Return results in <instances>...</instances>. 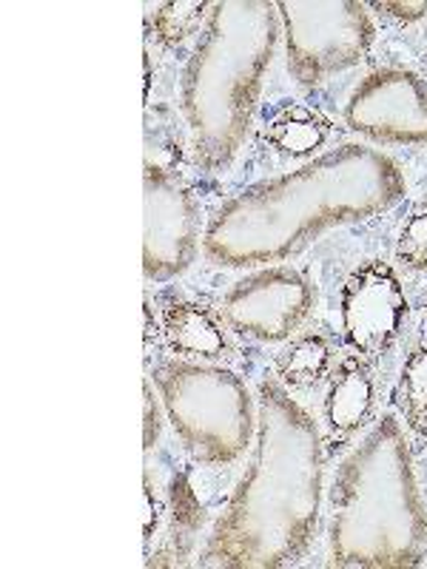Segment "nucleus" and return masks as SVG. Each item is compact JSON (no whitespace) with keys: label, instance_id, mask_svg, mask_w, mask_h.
<instances>
[{"label":"nucleus","instance_id":"5","mask_svg":"<svg viewBox=\"0 0 427 569\" xmlns=\"http://www.w3.org/2000/svg\"><path fill=\"white\" fill-rule=\"evenodd\" d=\"M162 408L182 447L202 465H231L254 433V399L242 379L211 365L166 362L155 370Z\"/></svg>","mask_w":427,"mask_h":569},{"label":"nucleus","instance_id":"19","mask_svg":"<svg viewBox=\"0 0 427 569\" xmlns=\"http://www.w3.org/2000/svg\"><path fill=\"white\" fill-rule=\"evenodd\" d=\"M374 9L396 20H405V23H414V20L427 14V0H416V3H374Z\"/></svg>","mask_w":427,"mask_h":569},{"label":"nucleus","instance_id":"6","mask_svg":"<svg viewBox=\"0 0 427 569\" xmlns=\"http://www.w3.org/2000/svg\"><path fill=\"white\" fill-rule=\"evenodd\" d=\"M277 12L288 69L302 86H319L359 66L374 46L376 29L356 0H285Z\"/></svg>","mask_w":427,"mask_h":569},{"label":"nucleus","instance_id":"8","mask_svg":"<svg viewBox=\"0 0 427 569\" xmlns=\"http://www.w3.org/2000/svg\"><path fill=\"white\" fill-rule=\"evenodd\" d=\"M314 284L294 268H266L228 291L222 317L234 333L257 342H282L314 308Z\"/></svg>","mask_w":427,"mask_h":569},{"label":"nucleus","instance_id":"21","mask_svg":"<svg viewBox=\"0 0 427 569\" xmlns=\"http://www.w3.org/2000/svg\"><path fill=\"white\" fill-rule=\"evenodd\" d=\"M421 342H425L427 348V311H425V319H421Z\"/></svg>","mask_w":427,"mask_h":569},{"label":"nucleus","instance_id":"12","mask_svg":"<svg viewBox=\"0 0 427 569\" xmlns=\"http://www.w3.org/2000/svg\"><path fill=\"white\" fill-rule=\"evenodd\" d=\"M162 337L171 353L220 359L226 353L222 322L208 311L206 305L175 302L162 313Z\"/></svg>","mask_w":427,"mask_h":569},{"label":"nucleus","instance_id":"1","mask_svg":"<svg viewBox=\"0 0 427 569\" xmlns=\"http://www.w3.org/2000/svg\"><path fill=\"white\" fill-rule=\"evenodd\" d=\"M405 197L399 162L348 142L291 174L246 188L214 213L206 257L226 268L282 262L328 228L363 222Z\"/></svg>","mask_w":427,"mask_h":569},{"label":"nucleus","instance_id":"13","mask_svg":"<svg viewBox=\"0 0 427 569\" xmlns=\"http://www.w3.org/2000/svg\"><path fill=\"white\" fill-rule=\"evenodd\" d=\"M266 137L279 154L305 157L317 151L328 137V123L305 106H282L266 126Z\"/></svg>","mask_w":427,"mask_h":569},{"label":"nucleus","instance_id":"11","mask_svg":"<svg viewBox=\"0 0 427 569\" xmlns=\"http://www.w3.org/2000/svg\"><path fill=\"white\" fill-rule=\"evenodd\" d=\"M374 373L359 356H345L337 370L328 376V393H325V421L330 433L350 439L374 419Z\"/></svg>","mask_w":427,"mask_h":569},{"label":"nucleus","instance_id":"18","mask_svg":"<svg viewBox=\"0 0 427 569\" xmlns=\"http://www.w3.org/2000/svg\"><path fill=\"white\" fill-rule=\"evenodd\" d=\"M396 257L414 271H427V200L408 213L396 242Z\"/></svg>","mask_w":427,"mask_h":569},{"label":"nucleus","instance_id":"14","mask_svg":"<svg viewBox=\"0 0 427 569\" xmlns=\"http://www.w3.org/2000/svg\"><path fill=\"white\" fill-rule=\"evenodd\" d=\"M334 365V350L328 339L317 333H302L285 345L282 353L277 356V373L288 388L308 390L319 385L330 373Z\"/></svg>","mask_w":427,"mask_h":569},{"label":"nucleus","instance_id":"9","mask_svg":"<svg viewBox=\"0 0 427 569\" xmlns=\"http://www.w3.org/2000/svg\"><path fill=\"white\" fill-rule=\"evenodd\" d=\"M342 339L350 350L379 359L408 319V297L394 268L383 259L359 262L342 288Z\"/></svg>","mask_w":427,"mask_h":569},{"label":"nucleus","instance_id":"10","mask_svg":"<svg viewBox=\"0 0 427 569\" xmlns=\"http://www.w3.org/2000/svg\"><path fill=\"white\" fill-rule=\"evenodd\" d=\"M345 120L376 142H427V83L408 69L370 71L350 94Z\"/></svg>","mask_w":427,"mask_h":569},{"label":"nucleus","instance_id":"20","mask_svg":"<svg viewBox=\"0 0 427 569\" xmlns=\"http://www.w3.org/2000/svg\"><path fill=\"white\" fill-rule=\"evenodd\" d=\"M157 439V408L151 401V382H146V447Z\"/></svg>","mask_w":427,"mask_h":569},{"label":"nucleus","instance_id":"15","mask_svg":"<svg viewBox=\"0 0 427 569\" xmlns=\"http://www.w3.org/2000/svg\"><path fill=\"white\" fill-rule=\"evenodd\" d=\"M394 401L410 430L416 436H427V348H416L405 359Z\"/></svg>","mask_w":427,"mask_h":569},{"label":"nucleus","instance_id":"2","mask_svg":"<svg viewBox=\"0 0 427 569\" xmlns=\"http://www.w3.org/2000/svg\"><path fill=\"white\" fill-rule=\"evenodd\" d=\"M322 507V436L288 390L259 385L257 445L246 476L208 536L202 563L291 567L308 552Z\"/></svg>","mask_w":427,"mask_h":569},{"label":"nucleus","instance_id":"4","mask_svg":"<svg viewBox=\"0 0 427 569\" xmlns=\"http://www.w3.org/2000/svg\"><path fill=\"white\" fill-rule=\"evenodd\" d=\"M279 38L277 3H214L182 74V114L197 166L222 171L246 142Z\"/></svg>","mask_w":427,"mask_h":569},{"label":"nucleus","instance_id":"17","mask_svg":"<svg viewBox=\"0 0 427 569\" xmlns=\"http://www.w3.org/2000/svg\"><path fill=\"white\" fill-rule=\"evenodd\" d=\"M208 9H214L211 3H162V7H157L155 18H151L157 40L171 46L191 38L200 29Z\"/></svg>","mask_w":427,"mask_h":569},{"label":"nucleus","instance_id":"3","mask_svg":"<svg viewBox=\"0 0 427 569\" xmlns=\"http://www.w3.org/2000/svg\"><path fill=\"white\" fill-rule=\"evenodd\" d=\"M334 567L401 569L427 558V510L405 430L394 416L350 450L330 490Z\"/></svg>","mask_w":427,"mask_h":569},{"label":"nucleus","instance_id":"7","mask_svg":"<svg viewBox=\"0 0 427 569\" xmlns=\"http://www.w3.org/2000/svg\"><path fill=\"white\" fill-rule=\"evenodd\" d=\"M200 208L191 188L169 177L142 174V273L175 279L195 262Z\"/></svg>","mask_w":427,"mask_h":569},{"label":"nucleus","instance_id":"16","mask_svg":"<svg viewBox=\"0 0 427 569\" xmlns=\"http://www.w3.org/2000/svg\"><path fill=\"white\" fill-rule=\"evenodd\" d=\"M160 117L162 109L155 111V120H149L146 126V174L180 180L182 137L169 111H166V120Z\"/></svg>","mask_w":427,"mask_h":569}]
</instances>
